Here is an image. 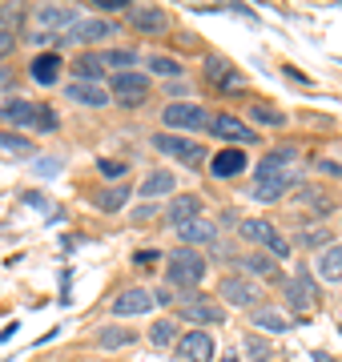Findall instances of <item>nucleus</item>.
I'll use <instances>...</instances> for the list:
<instances>
[{"label": "nucleus", "instance_id": "1", "mask_svg": "<svg viewBox=\"0 0 342 362\" xmlns=\"http://www.w3.org/2000/svg\"><path fill=\"white\" fill-rule=\"evenodd\" d=\"M165 274H170L173 286H198L201 278H206V258H201L198 250L182 246L165 258Z\"/></svg>", "mask_w": 342, "mask_h": 362}, {"label": "nucleus", "instance_id": "2", "mask_svg": "<svg viewBox=\"0 0 342 362\" xmlns=\"http://www.w3.org/2000/svg\"><path fill=\"white\" fill-rule=\"evenodd\" d=\"M165 125L170 129H182V133H198V129H213V117L201 109V105H165Z\"/></svg>", "mask_w": 342, "mask_h": 362}, {"label": "nucleus", "instance_id": "3", "mask_svg": "<svg viewBox=\"0 0 342 362\" xmlns=\"http://www.w3.org/2000/svg\"><path fill=\"white\" fill-rule=\"evenodd\" d=\"M153 149H158V153L177 157V161H182V165H189V169L206 165V149H201L198 141H185V137H173V133H158V137H153Z\"/></svg>", "mask_w": 342, "mask_h": 362}, {"label": "nucleus", "instance_id": "4", "mask_svg": "<svg viewBox=\"0 0 342 362\" xmlns=\"http://www.w3.org/2000/svg\"><path fill=\"white\" fill-rule=\"evenodd\" d=\"M242 238H246V242H258V246H266L274 258H290V242L282 238V233H274V226H270L266 218L242 221Z\"/></svg>", "mask_w": 342, "mask_h": 362}, {"label": "nucleus", "instance_id": "5", "mask_svg": "<svg viewBox=\"0 0 342 362\" xmlns=\"http://www.w3.org/2000/svg\"><path fill=\"white\" fill-rule=\"evenodd\" d=\"M282 294H286L290 302V310H314V302H318V290H314V278H310V270H298V278H286L282 282Z\"/></svg>", "mask_w": 342, "mask_h": 362}, {"label": "nucleus", "instance_id": "6", "mask_svg": "<svg viewBox=\"0 0 342 362\" xmlns=\"http://www.w3.org/2000/svg\"><path fill=\"white\" fill-rule=\"evenodd\" d=\"M182 314H185V322H198V326H222L225 322V306L218 298H206V294H194L182 306Z\"/></svg>", "mask_w": 342, "mask_h": 362}, {"label": "nucleus", "instance_id": "7", "mask_svg": "<svg viewBox=\"0 0 342 362\" xmlns=\"http://www.w3.org/2000/svg\"><path fill=\"white\" fill-rule=\"evenodd\" d=\"M113 97H117L121 105L137 109V105L149 97V77H145V73H117V77H113Z\"/></svg>", "mask_w": 342, "mask_h": 362}, {"label": "nucleus", "instance_id": "8", "mask_svg": "<svg viewBox=\"0 0 342 362\" xmlns=\"http://www.w3.org/2000/svg\"><path fill=\"white\" fill-rule=\"evenodd\" d=\"M218 294L230 302V306H254L258 302V286L250 278H242V274H225L222 282H218Z\"/></svg>", "mask_w": 342, "mask_h": 362}, {"label": "nucleus", "instance_id": "9", "mask_svg": "<svg viewBox=\"0 0 342 362\" xmlns=\"http://www.w3.org/2000/svg\"><path fill=\"white\" fill-rule=\"evenodd\" d=\"M158 302V290H125L113 298V314L117 318H133V314H149Z\"/></svg>", "mask_w": 342, "mask_h": 362}, {"label": "nucleus", "instance_id": "10", "mask_svg": "<svg viewBox=\"0 0 342 362\" xmlns=\"http://www.w3.org/2000/svg\"><path fill=\"white\" fill-rule=\"evenodd\" d=\"M177 354H182V362H213V338L206 330H189L177 342Z\"/></svg>", "mask_w": 342, "mask_h": 362}, {"label": "nucleus", "instance_id": "11", "mask_svg": "<svg viewBox=\"0 0 342 362\" xmlns=\"http://www.w3.org/2000/svg\"><path fill=\"white\" fill-rule=\"evenodd\" d=\"M213 133H218L222 141H234V145H246V141H254V137H258V133H250V125H246V121H237V117H230V113L213 117Z\"/></svg>", "mask_w": 342, "mask_h": 362}, {"label": "nucleus", "instance_id": "12", "mask_svg": "<svg viewBox=\"0 0 342 362\" xmlns=\"http://www.w3.org/2000/svg\"><path fill=\"white\" fill-rule=\"evenodd\" d=\"M65 93H69V101L89 105V109H101V105H109V93L101 89V85H89V81H73Z\"/></svg>", "mask_w": 342, "mask_h": 362}, {"label": "nucleus", "instance_id": "13", "mask_svg": "<svg viewBox=\"0 0 342 362\" xmlns=\"http://www.w3.org/2000/svg\"><path fill=\"white\" fill-rule=\"evenodd\" d=\"M129 25L153 37V33L165 28V13H161V8H149V4H133V8H129Z\"/></svg>", "mask_w": 342, "mask_h": 362}, {"label": "nucleus", "instance_id": "14", "mask_svg": "<svg viewBox=\"0 0 342 362\" xmlns=\"http://www.w3.org/2000/svg\"><path fill=\"white\" fill-rule=\"evenodd\" d=\"M0 117H4L8 125H25V129H33V121H37V101H4L0 105Z\"/></svg>", "mask_w": 342, "mask_h": 362}, {"label": "nucleus", "instance_id": "15", "mask_svg": "<svg viewBox=\"0 0 342 362\" xmlns=\"http://www.w3.org/2000/svg\"><path fill=\"white\" fill-rule=\"evenodd\" d=\"M28 73H33V81H37V85H57V73H61V57H57V52H40L37 61L28 65Z\"/></svg>", "mask_w": 342, "mask_h": 362}, {"label": "nucleus", "instance_id": "16", "mask_svg": "<svg viewBox=\"0 0 342 362\" xmlns=\"http://www.w3.org/2000/svg\"><path fill=\"white\" fill-rule=\"evenodd\" d=\"M242 165H246V153L242 149H222L210 161V173L213 177H234V173H242Z\"/></svg>", "mask_w": 342, "mask_h": 362}, {"label": "nucleus", "instance_id": "17", "mask_svg": "<svg viewBox=\"0 0 342 362\" xmlns=\"http://www.w3.org/2000/svg\"><path fill=\"white\" fill-rule=\"evenodd\" d=\"M290 185H294V177H290V173H278V177H262V181H254V197H258V202H278V197L286 194Z\"/></svg>", "mask_w": 342, "mask_h": 362}, {"label": "nucleus", "instance_id": "18", "mask_svg": "<svg viewBox=\"0 0 342 362\" xmlns=\"http://www.w3.org/2000/svg\"><path fill=\"white\" fill-rule=\"evenodd\" d=\"M201 214V202L194 194H185V197H173V206H170V221L182 230V226H189V221H198Z\"/></svg>", "mask_w": 342, "mask_h": 362}, {"label": "nucleus", "instance_id": "19", "mask_svg": "<svg viewBox=\"0 0 342 362\" xmlns=\"http://www.w3.org/2000/svg\"><path fill=\"white\" fill-rule=\"evenodd\" d=\"M109 37H117V28L109 25V21H97V16H89V21H81L77 28H73V40H109Z\"/></svg>", "mask_w": 342, "mask_h": 362}, {"label": "nucleus", "instance_id": "20", "mask_svg": "<svg viewBox=\"0 0 342 362\" xmlns=\"http://www.w3.org/2000/svg\"><path fill=\"white\" fill-rule=\"evenodd\" d=\"M206 77H210L213 85H222V89H246V77L234 73L225 61H210V65H206Z\"/></svg>", "mask_w": 342, "mask_h": 362}, {"label": "nucleus", "instance_id": "21", "mask_svg": "<svg viewBox=\"0 0 342 362\" xmlns=\"http://www.w3.org/2000/svg\"><path fill=\"white\" fill-rule=\"evenodd\" d=\"M254 326H258V330H266V334H286L290 318L282 310H274V306H262V310H254Z\"/></svg>", "mask_w": 342, "mask_h": 362}, {"label": "nucleus", "instance_id": "22", "mask_svg": "<svg viewBox=\"0 0 342 362\" xmlns=\"http://www.w3.org/2000/svg\"><path fill=\"white\" fill-rule=\"evenodd\" d=\"M182 242L185 246H201V242H218V226H213V221H189V226H182Z\"/></svg>", "mask_w": 342, "mask_h": 362}, {"label": "nucleus", "instance_id": "23", "mask_svg": "<svg viewBox=\"0 0 342 362\" xmlns=\"http://www.w3.org/2000/svg\"><path fill=\"white\" fill-rule=\"evenodd\" d=\"M177 189V177H173L170 169H158V173H149V177L141 181V194L145 197H165Z\"/></svg>", "mask_w": 342, "mask_h": 362}, {"label": "nucleus", "instance_id": "24", "mask_svg": "<svg viewBox=\"0 0 342 362\" xmlns=\"http://www.w3.org/2000/svg\"><path fill=\"white\" fill-rule=\"evenodd\" d=\"M318 274L326 278V282H342V242L322 250V258H318Z\"/></svg>", "mask_w": 342, "mask_h": 362}, {"label": "nucleus", "instance_id": "25", "mask_svg": "<svg viewBox=\"0 0 342 362\" xmlns=\"http://www.w3.org/2000/svg\"><path fill=\"white\" fill-rule=\"evenodd\" d=\"M73 73H77V81H89V85H97V77L105 73V57H97V52H85V57H77Z\"/></svg>", "mask_w": 342, "mask_h": 362}, {"label": "nucleus", "instance_id": "26", "mask_svg": "<svg viewBox=\"0 0 342 362\" xmlns=\"http://www.w3.org/2000/svg\"><path fill=\"white\" fill-rule=\"evenodd\" d=\"M37 21H40V25H49V28H53V25H57V28H65V25L77 28V25H81L73 8H53V4H45V8L37 13Z\"/></svg>", "mask_w": 342, "mask_h": 362}, {"label": "nucleus", "instance_id": "27", "mask_svg": "<svg viewBox=\"0 0 342 362\" xmlns=\"http://www.w3.org/2000/svg\"><path fill=\"white\" fill-rule=\"evenodd\" d=\"M125 202H129V189H125V185H121V189H101V194L93 197V206L101 209V214H117Z\"/></svg>", "mask_w": 342, "mask_h": 362}, {"label": "nucleus", "instance_id": "28", "mask_svg": "<svg viewBox=\"0 0 342 362\" xmlns=\"http://www.w3.org/2000/svg\"><path fill=\"white\" fill-rule=\"evenodd\" d=\"M97 342L105 350H113V346H129L133 342V330H125V326H105L101 334H97Z\"/></svg>", "mask_w": 342, "mask_h": 362}, {"label": "nucleus", "instance_id": "29", "mask_svg": "<svg viewBox=\"0 0 342 362\" xmlns=\"http://www.w3.org/2000/svg\"><path fill=\"white\" fill-rule=\"evenodd\" d=\"M173 338H177V326H173L170 318H158V322L149 326V342H153V346H170Z\"/></svg>", "mask_w": 342, "mask_h": 362}, {"label": "nucleus", "instance_id": "30", "mask_svg": "<svg viewBox=\"0 0 342 362\" xmlns=\"http://www.w3.org/2000/svg\"><path fill=\"white\" fill-rule=\"evenodd\" d=\"M0 149L28 157V153H33V141H28V137H20V133H0Z\"/></svg>", "mask_w": 342, "mask_h": 362}, {"label": "nucleus", "instance_id": "31", "mask_svg": "<svg viewBox=\"0 0 342 362\" xmlns=\"http://www.w3.org/2000/svg\"><path fill=\"white\" fill-rule=\"evenodd\" d=\"M37 133H53L57 129V109L53 105H37V121H33Z\"/></svg>", "mask_w": 342, "mask_h": 362}, {"label": "nucleus", "instance_id": "32", "mask_svg": "<svg viewBox=\"0 0 342 362\" xmlns=\"http://www.w3.org/2000/svg\"><path fill=\"white\" fill-rule=\"evenodd\" d=\"M242 266L250 274H258V278H270V274H274V262L266 258V254H250V258H242Z\"/></svg>", "mask_w": 342, "mask_h": 362}, {"label": "nucleus", "instance_id": "33", "mask_svg": "<svg viewBox=\"0 0 342 362\" xmlns=\"http://www.w3.org/2000/svg\"><path fill=\"white\" fill-rule=\"evenodd\" d=\"M298 202H302V206H314L318 214H326V209H330L326 194H318V189H310V185H306V189H298Z\"/></svg>", "mask_w": 342, "mask_h": 362}, {"label": "nucleus", "instance_id": "34", "mask_svg": "<svg viewBox=\"0 0 342 362\" xmlns=\"http://www.w3.org/2000/svg\"><path fill=\"white\" fill-rule=\"evenodd\" d=\"M250 117L254 121H262V125H282V113L270 109V105H250Z\"/></svg>", "mask_w": 342, "mask_h": 362}, {"label": "nucleus", "instance_id": "35", "mask_svg": "<svg viewBox=\"0 0 342 362\" xmlns=\"http://www.w3.org/2000/svg\"><path fill=\"white\" fill-rule=\"evenodd\" d=\"M105 65H117L121 73H129V65H133V52H129V49H113V52H105Z\"/></svg>", "mask_w": 342, "mask_h": 362}, {"label": "nucleus", "instance_id": "36", "mask_svg": "<svg viewBox=\"0 0 342 362\" xmlns=\"http://www.w3.org/2000/svg\"><path fill=\"white\" fill-rule=\"evenodd\" d=\"M153 73H161V77H177V73H182V65H177V61H170V57H153Z\"/></svg>", "mask_w": 342, "mask_h": 362}, {"label": "nucleus", "instance_id": "37", "mask_svg": "<svg viewBox=\"0 0 342 362\" xmlns=\"http://www.w3.org/2000/svg\"><path fill=\"white\" fill-rule=\"evenodd\" d=\"M93 4H97V8H101V13H121V8H125V13H129V8H133L129 0H93Z\"/></svg>", "mask_w": 342, "mask_h": 362}, {"label": "nucleus", "instance_id": "38", "mask_svg": "<svg viewBox=\"0 0 342 362\" xmlns=\"http://www.w3.org/2000/svg\"><path fill=\"white\" fill-rule=\"evenodd\" d=\"M326 242H330L326 230H306L302 233V246H326Z\"/></svg>", "mask_w": 342, "mask_h": 362}, {"label": "nucleus", "instance_id": "39", "mask_svg": "<svg viewBox=\"0 0 342 362\" xmlns=\"http://www.w3.org/2000/svg\"><path fill=\"white\" fill-rule=\"evenodd\" d=\"M97 169H101V173H105V177H125V165H121V161H97Z\"/></svg>", "mask_w": 342, "mask_h": 362}, {"label": "nucleus", "instance_id": "40", "mask_svg": "<svg viewBox=\"0 0 342 362\" xmlns=\"http://www.w3.org/2000/svg\"><path fill=\"white\" fill-rule=\"evenodd\" d=\"M13 49H16V37H13V28H0V57H8Z\"/></svg>", "mask_w": 342, "mask_h": 362}, {"label": "nucleus", "instance_id": "41", "mask_svg": "<svg viewBox=\"0 0 342 362\" xmlns=\"http://www.w3.org/2000/svg\"><path fill=\"white\" fill-rule=\"evenodd\" d=\"M158 258H161L158 250H137V254H133V266H153Z\"/></svg>", "mask_w": 342, "mask_h": 362}, {"label": "nucleus", "instance_id": "42", "mask_svg": "<svg viewBox=\"0 0 342 362\" xmlns=\"http://www.w3.org/2000/svg\"><path fill=\"white\" fill-rule=\"evenodd\" d=\"M246 354L262 358V354H266V342H262V338H254V334H246Z\"/></svg>", "mask_w": 342, "mask_h": 362}, {"label": "nucleus", "instance_id": "43", "mask_svg": "<svg viewBox=\"0 0 342 362\" xmlns=\"http://www.w3.org/2000/svg\"><path fill=\"white\" fill-rule=\"evenodd\" d=\"M13 81H16L13 69H0V93H4V89H13Z\"/></svg>", "mask_w": 342, "mask_h": 362}, {"label": "nucleus", "instance_id": "44", "mask_svg": "<svg viewBox=\"0 0 342 362\" xmlns=\"http://www.w3.org/2000/svg\"><path fill=\"white\" fill-rule=\"evenodd\" d=\"M57 169H61V161H53V157H45V161L37 165V173H57Z\"/></svg>", "mask_w": 342, "mask_h": 362}, {"label": "nucleus", "instance_id": "45", "mask_svg": "<svg viewBox=\"0 0 342 362\" xmlns=\"http://www.w3.org/2000/svg\"><path fill=\"white\" fill-rule=\"evenodd\" d=\"M322 173H330V177H342V165H334V161H322Z\"/></svg>", "mask_w": 342, "mask_h": 362}, {"label": "nucleus", "instance_id": "46", "mask_svg": "<svg viewBox=\"0 0 342 362\" xmlns=\"http://www.w3.org/2000/svg\"><path fill=\"white\" fill-rule=\"evenodd\" d=\"M153 214H158V206H141V209H137V221H149Z\"/></svg>", "mask_w": 342, "mask_h": 362}, {"label": "nucleus", "instance_id": "47", "mask_svg": "<svg viewBox=\"0 0 342 362\" xmlns=\"http://www.w3.org/2000/svg\"><path fill=\"white\" fill-rule=\"evenodd\" d=\"M314 362H334V358H330V354H314Z\"/></svg>", "mask_w": 342, "mask_h": 362}, {"label": "nucleus", "instance_id": "48", "mask_svg": "<svg viewBox=\"0 0 342 362\" xmlns=\"http://www.w3.org/2000/svg\"><path fill=\"white\" fill-rule=\"evenodd\" d=\"M222 362H242V358H222Z\"/></svg>", "mask_w": 342, "mask_h": 362}]
</instances>
